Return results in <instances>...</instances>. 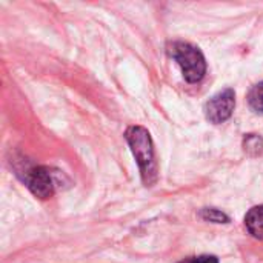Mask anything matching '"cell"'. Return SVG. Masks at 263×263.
Returning a JSON list of instances; mask_svg holds the SVG:
<instances>
[{
    "label": "cell",
    "instance_id": "8992f818",
    "mask_svg": "<svg viewBox=\"0 0 263 263\" xmlns=\"http://www.w3.org/2000/svg\"><path fill=\"white\" fill-rule=\"evenodd\" d=\"M243 151L250 157H259L263 154V139L259 134H247L243 139Z\"/></svg>",
    "mask_w": 263,
    "mask_h": 263
},
{
    "label": "cell",
    "instance_id": "ba28073f",
    "mask_svg": "<svg viewBox=\"0 0 263 263\" xmlns=\"http://www.w3.org/2000/svg\"><path fill=\"white\" fill-rule=\"evenodd\" d=\"M199 216L211 223H230V217L217 208H203Z\"/></svg>",
    "mask_w": 263,
    "mask_h": 263
},
{
    "label": "cell",
    "instance_id": "9c48e42d",
    "mask_svg": "<svg viewBox=\"0 0 263 263\" xmlns=\"http://www.w3.org/2000/svg\"><path fill=\"white\" fill-rule=\"evenodd\" d=\"M179 263H219V259L216 256H210V254H205V256H196V257H188V259H183Z\"/></svg>",
    "mask_w": 263,
    "mask_h": 263
},
{
    "label": "cell",
    "instance_id": "3957f363",
    "mask_svg": "<svg viewBox=\"0 0 263 263\" xmlns=\"http://www.w3.org/2000/svg\"><path fill=\"white\" fill-rule=\"evenodd\" d=\"M55 173H52L48 166H29L25 170L23 182L28 186V190L37 197V199H49L52 197L57 182H55Z\"/></svg>",
    "mask_w": 263,
    "mask_h": 263
},
{
    "label": "cell",
    "instance_id": "5b68a950",
    "mask_svg": "<svg viewBox=\"0 0 263 263\" xmlns=\"http://www.w3.org/2000/svg\"><path fill=\"white\" fill-rule=\"evenodd\" d=\"M245 227L254 239L263 240V205L254 206L247 213Z\"/></svg>",
    "mask_w": 263,
    "mask_h": 263
},
{
    "label": "cell",
    "instance_id": "52a82bcc",
    "mask_svg": "<svg viewBox=\"0 0 263 263\" xmlns=\"http://www.w3.org/2000/svg\"><path fill=\"white\" fill-rule=\"evenodd\" d=\"M248 103L251 109L263 114V82L254 85L248 92Z\"/></svg>",
    "mask_w": 263,
    "mask_h": 263
},
{
    "label": "cell",
    "instance_id": "6da1fadb",
    "mask_svg": "<svg viewBox=\"0 0 263 263\" xmlns=\"http://www.w3.org/2000/svg\"><path fill=\"white\" fill-rule=\"evenodd\" d=\"M125 139L139 165L143 185L153 186L157 182V160L151 134L146 128L133 125L125 131Z\"/></svg>",
    "mask_w": 263,
    "mask_h": 263
},
{
    "label": "cell",
    "instance_id": "7a4b0ae2",
    "mask_svg": "<svg viewBox=\"0 0 263 263\" xmlns=\"http://www.w3.org/2000/svg\"><path fill=\"white\" fill-rule=\"evenodd\" d=\"M171 59L177 62L186 82L197 83L206 74V60L203 52L188 42H171L166 46Z\"/></svg>",
    "mask_w": 263,
    "mask_h": 263
},
{
    "label": "cell",
    "instance_id": "277c9868",
    "mask_svg": "<svg viewBox=\"0 0 263 263\" xmlns=\"http://www.w3.org/2000/svg\"><path fill=\"white\" fill-rule=\"evenodd\" d=\"M236 108V92L231 88H227L216 96H213L205 103V117L214 125L227 122Z\"/></svg>",
    "mask_w": 263,
    "mask_h": 263
}]
</instances>
